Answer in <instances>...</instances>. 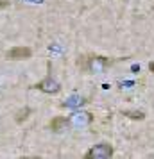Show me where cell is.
<instances>
[{
    "instance_id": "6da1fadb",
    "label": "cell",
    "mask_w": 154,
    "mask_h": 159,
    "mask_svg": "<svg viewBox=\"0 0 154 159\" xmlns=\"http://www.w3.org/2000/svg\"><path fill=\"white\" fill-rule=\"evenodd\" d=\"M68 122H70V129H84V127L91 125V122H93V115L88 113V111H81V109H77V111H73L72 115L68 116Z\"/></svg>"
},
{
    "instance_id": "7a4b0ae2",
    "label": "cell",
    "mask_w": 154,
    "mask_h": 159,
    "mask_svg": "<svg viewBox=\"0 0 154 159\" xmlns=\"http://www.w3.org/2000/svg\"><path fill=\"white\" fill-rule=\"evenodd\" d=\"M113 152L115 150L111 143H97L84 154V159H110Z\"/></svg>"
},
{
    "instance_id": "3957f363",
    "label": "cell",
    "mask_w": 154,
    "mask_h": 159,
    "mask_svg": "<svg viewBox=\"0 0 154 159\" xmlns=\"http://www.w3.org/2000/svg\"><path fill=\"white\" fill-rule=\"evenodd\" d=\"M111 65H113V61H111L110 57L91 56V57H86V68H84V70H90V72H95V73H102V72H106Z\"/></svg>"
},
{
    "instance_id": "277c9868",
    "label": "cell",
    "mask_w": 154,
    "mask_h": 159,
    "mask_svg": "<svg viewBox=\"0 0 154 159\" xmlns=\"http://www.w3.org/2000/svg\"><path fill=\"white\" fill-rule=\"evenodd\" d=\"M34 88L40 89V91H43V93H49V95H56V93L61 91V84H59L54 77H50V75H49V77H45L41 82H38Z\"/></svg>"
},
{
    "instance_id": "5b68a950",
    "label": "cell",
    "mask_w": 154,
    "mask_h": 159,
    "mask_svg": "<svg viewBox=\"0 0 154 159\" xmlns=\"http://www.w3.org/2000/svg\"><path fill=\"white\" fill-rule=\"evenodd\" d=\"M49 127H50L52 132L61 134V132H66V130L70 129V122H68L66 116H56V118H52V122Z\"/></svg>"
},
{
    "instance_id": "8992f818",
    "label": "cell",
    "mask_w": 154,
    "mask_h": 159,
    "mask_svg": "<svg viewBox=\"0 0 154 159\" xmlns=\"http://www.w3.org/2000/svg\"><path fill=\"white\" fill-rule=\"evenodd\" d=\"M32 56V50L29 47H15L7 52V57L13 59V61H18V59H29Z\"/></svg>"
},
{
    "instance_id": "52a82bcc",
    "label": "cell",
    "mask_w": 154,
    "mask_h": 159,
    "mask_svg": "<svg viewBox=\"0 0 154 159\" xmlns=\"http://www.w3.org/2000/svg\"><path fill=\"white\" fill-rule=\"evenodd\" d=\"M84 102H86V98H84V97H79V95H72V97H68V98L63 102V107L81 109L82 106H84Z\"/></svg>"
},
{
    "instance_id": "ba28073f",
    "label": "cell",
    "mask_w": 154,
    "mask_h": 159,
    "mask_svg": "<svg viewBox=\"0 0 154 159\" xmlns=\"http://www.w3.org/2000/svg\"><path fill=\"white\" fill-rule=\"evenodd\" d=\"M122 115H124L125 118H131V120H138V122L145 120V113H143V111H138V109H131V111H122Z\"/></svg>"
},
{
    "instance_id": "9c48e42d",
    "label": "cell",
    "mask_w": 154,
    "mask_h": 159,
    "mask_svg": "<svg viewBox=\"0 0 154 159\" xmlns=\"http://www.w3.org/2000/svg\"><path fill=\"white\" fill-rule=\"evenodd\" d=\"M136 86V82H120V88H133Z\"/></svg>"
},
{
    "instance_id": "30bf717a",
    "label": "cell",
    "mask_w": 154,
    "mask_h": 159,
    "mask_svg": "<svg viewBox=\"0 0 154 159\" xmlns=\"http://www.w3.org/2000/svg\"><path fill=\"white\" fill-rule=\"evenodd\" d=\"M27 2H30V4H43L45 0H27Z\"/></svg>"
},
{
    "instance_id": "8fae6325",
    "label": "cell",
    "mask_w": 154,
    "mask_h": 159,
    "mask_svg": "<svg viewBox=\"0 0 154 159\" xmlns=\"http://www.w3.org/2000/svg\"><path fill=\"white\" fill-rule=\"evenodd\" d=\"M149 70H151V72H152V75H154V61H151V63H149Z\"/></svg>"
}]
</instances>
